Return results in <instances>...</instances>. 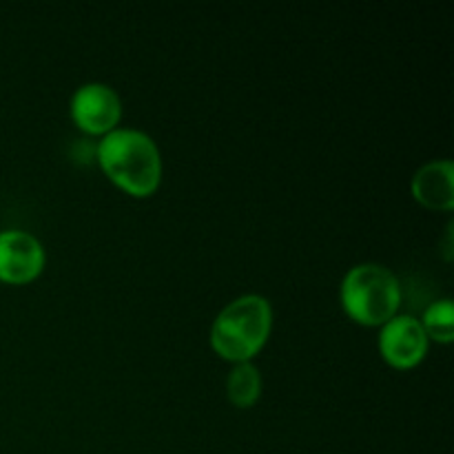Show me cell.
Wrapping results in <instances>:
<instances>
[{
	"label": "cell",
	"mask_w": 454,
	"mask_h": 454,
	"mask_svg": "<svg viewBox=\"0 0 454 454\" xmlns=\"http://www.w3.org/2000/svg\"><path fill=\"white\" fill-rule=\"evenodd\" d=\"M96 160L105 176L133 198H149L162 182V155L145 131L115 129L102 136Z\"/></svg>",
	"instance_id": "obj_1"
},
{
	"label": "cell",
	"mask_w": 454,
	"mask_h": 454,
	"mask_svg": "<svg viewBox=\"0 0 454 454\" xmlns=\"http://www.w3.org/2000/svg\"><path fill=\"white\" fill-rule=\"evenodd\" d=\"M270 328V301L251 293L233 300L217 313L211 326V346L226 362H251L269 341Z\"/></svg>",
	"instance_id": "obj_2"
},
{
	"label": "cell",
	"mask_w": 454,
	"mask_h": 454,
	"mask_svg": "<svg viewBox=\"0 0 454 454\" xmlns=\"http://www.w3.org/2000/svg\"><path fill=\"white\" fill-rule=\"evenodd\" d=\"M340 300L353 322L362 326H384L402 306V284L388 266L366 262L344 275Z\"/></svg>",
	"instance_id": "obj_3"
},
{
	"label": "cell",
	"mask_w": 454,
	"mask_h": 454,
	"mask_svg": "<svg viewBox=\"0 0 454 454\" xmlns=\"http://www.w3.org/2000/svg\"><path fill=\"white\" fill-rule=\"evenodd\" d=\"M71 120L89 136H106L118 129L122 118V100L109 84L87 82L71 96Z\"/></svg>",
	"instance_id": "obj_4"
},
{
	"label": "cell",
	"mask_w": 454,
	"mask_h": 454,
	"mask_svg": "<svg viewBox=\"0 0 454 454\" xmlns=\"http://www.w3.org/2000/svg\"><path fill=\"white\" fill-rule=\"evenodd\" d=\"M380 328L377 346H380V353L386 364L399 368V371H408V368H415L417 364L424 362V357L428 355L430 340L421 326L419 317L395 315Z\"/></svg>",
	"instance_id": "obj_5"
},
{
	"label": "cell",
	"mask_w": 454,
	"mask_h": 454,
	"mask_svg": "<svg viewBox=\"0 0 454 454\" xmlns=\"http://www.w3.org/2000/svg\"><path fill=\"white\" fill-rule=\"evenodd\" d=\"M44 262L43 244L29 231H0V282L16 286L34 282L43 273Z\"/></svg>",
	"instance_id": "obj_6"
},
{
	"label": "cell",
	"mask_w": 454,
	"mask_h": 454,
	"mask_svg": "<svg viewBox=\"0 0 454 454\" xmlns=\"http://www.w3.org/2000/svg\"><path fill=\"white\" fill-rule=\"evenodd\" d=\"M412 198L430 211L448 213L454 208V164L450 160H434L424 164L412 176Z\"/></svg>",
	"instance_id": "obj_7"
},
{
	"label": "cell",
	"mask_w": 454,
	"mask_h": 454,
	"mask_svg": "<svg viewBox=\"0 0 454 454\" xmlns=\"http://www.w3.org/2000/svg\"><path fill=\"white\" fill-rule=\"evenodd\" d=\"M262 386V372L255 364H233L226 377V397L235 408H253L260 402Z\"/></svg>",
	"instance_id": "obj_8"
},
{
	"label": "cell",
	"mask_w": 454,
	"mask_h": 454,
	"mask_svg": "<svg viewBox=\"0 0 454 454\" xmlns=\"http://www.w3.org/2000/svg\"><path fill=\"white\" fill-rule=\"evenodd\" d=\"M419 322L428 340L439 341V344H450L454 340V306L448 297L433 301L424 310V317Z\"/></svg>",
	"instance_id": "obj_9"
}]
</instances>
